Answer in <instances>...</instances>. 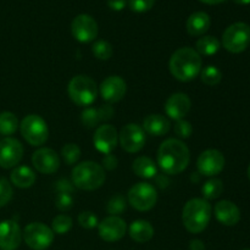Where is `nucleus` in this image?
I'll list each match as a JSON object with an SVG mask.
<instances>
[{"instance_id":"obj_1","label":"nucleus","mask_w":250,"mask_h":250,"mask_svg":"<svg viewBox=\"0 0 250 250\" xmlns=\"http://www.w3.org/2000/svg\"><path fill=\"white\" fill-rule=\"evenodd\" d=\"M190 153L181 139L168 138L160 144L158 150V165L166 175H178L188 167Z\"/></svg>"},{"instance_id":"obj_2","label":"nucleus","mask_w":250,"mask_h":250,"mask_svg":"<svg viewBox=\"0 0 250 250\" xmlns=\"http://www.w3.org/2000/svg\"><path fill=\"white\" fill-rule=\"evenodd\" d=\"M203 67L202 56L195 49L190 46H183L177 49L171 55L168 68L176 80L181 82L193 81L200 73Z\"/></svg>"},{"instance_id":"obj_3","label":"nucleus","mask_w":250,"mask_h":250,"mask_svg":"<svg viewBox=\"0 0 250 250\" xmlns=\"http://www.w3.org/2000/svg\"><path fill=\"white\" fill-rule=\"evenodd\" d=\"M211 219V205L203 198L188 200L182 210V221L186 229L193 234L204 231Z\"/></svg>"},{"instance_id":"obj_4","label":"nucleus","mask_w":250,"mask_h":250,"mask_svg":"<svg viewBox=\"0 0 250 250\" xmlns=\"http://www.w3.org/2000/svg\"><path fill=\"white\" fill-rule=\"evenodd\" d=\"M72 183L82 190H94L104 185L106 176L102 165L94 161H83L73 167Z\"/></svg>"},{"instance_id":"obj_5","label":"nucleus","mask_w":250,"mask_h":250,"mask_svg":"<svg viewBox=\"0 0 250 250\" xmlns=\"http://www.w3.org/2000/svg\"><path fill=\"white\" fill-rule=\"evenodd\" d=\"M67 93L70 99L78 106H90L97 100L98 85L89 76L77 75L68 83Z\"/></svg>"},{"instance_id":"obj_6","label":"nucleus","mask_w":250,"mask_h":250,"mask_svg":"<svg viewBox=\"0 0 250 250\" xmlns=\"http://www.w3.org/2000/svg\"><path fill=\"white\" fill-rule=\"evenodd\" d=\"M20 131L24 141L32 146H41L48 141V125L39 115L31 114L23 117L20 124Z\"/></svg>"},{"instance_id":"obj_7","label":"nucleus","mask_w":250,"mask_h":250,"mask_svg":"<svg viewBox=\"0 0 250 250\" xmlns=\"http://www.w3.org/2000/svg\"><path fill=\"white\" fill-rule=\"evenodd\" d=\"M250 44V26L244 22H236L225 29L222 34V45L227 51L239 54Z\"/></svg>"},{"instance_id":"obj_8","label":"nucleus","mask_w":250,"mask_h":250,"mask_svg":"<svg viewBox=\"0 0 250 250\" xmlns=\"http://www.w3.org/2000/svg\"><path fill=\"white\" fill-rule=\"evenodd\" d=\"M54 232L43 222H32L24 227L22 238L32 250H45L53 244Z\"/></svg>"},{"instance_id":"obj_9","label":"nucleus","mask_w":250,"mask_h":250,"mask_svg":"<svg viewBox=\"0 0 250 250\" xmlns=\"http://www.w3.org/2000/svg\"><path fill=\"white\" fill-rule=\"evenodd\" d=\"M127 199L131 207L138 211H149L158 202V193L150 183L139 182L131 187Z\"/></svg>"},{"instance_id":"obj_10","label":"nucleus","mask_w":250,"mask_h":250,"mask_svg":"<svg viewBox=\"0 0 250 250\" xmlns=\"http://www.w3.org/2000/svg\"><path fill=\"white\" fill-rule=\"evenodd\" d=\"M224 154L217 149H208L203 151L197 160V167L199 175L205 176V177H214L222 172L225 168Z\"/></svg>"},{"instance_id":"obj_11","label":"nucleus","mask_w":250,"mask_h":250,"mask_svg":"<svg viewBox=\"0 0 250 250\" xmlns=\"http://www.w3.org/2000/svg\"><path fill=\"white\" fill-rule=\"evenodd\" d=\"M119 142L121 148L127 153H138L146 144V132L137 124H128L120 131Z\"/></svg>"},{"instance_id":"obj_12","label":"nucleus","mask_w":250,"mask_h":250,"mask_svg":"<svg viewBox=\"0 0 250 250\" xmlns=\"http://www.w3.org/2000/svg\"><path fill=\"white\" fill-rule=\"evenodd\" d=\"M98 23L92 16L87 14H81L73 19L71 24V32L76 41L80 43H90L98 36Z\"/></svg>"},{"instance_id":"obj_13","label":"nucleus","mask_w":250,"mask_h":250,"mask_svg":"<svg viewBox=\"0 0 250 250\" xmlns=\"http://www.w3.org/2000/svg\"><path fill=\"white\" fill-rule=\"evenodd\" d=\"M23 158V146L12 137H5L0 141V167H16Z\"/></svg>"},{"instance_id":"obj_14","label":"nucleus","mask_w":250,"mask_h":250,"mask_svg":"<svg viewBox=\"0 0 250 250\" xmlns=\"http://www.w3.org/2000/svg\"><path fill=\"white\" fill-rule=\"evenodd\" d=\"M60 156L50 148H41L32 155V164L38 172L53 175L60 167Z\"/></svg>"},{"instance_id":"obj_15","label":"nucleus","mask_w":250,"mask_h":250,"mask_svg":"<svg viewBox=\"0 0 250 250\" xmlns=\"http://www.w3.org/2000/svg\"><path fill=\"white\" fill-rule=\"evenodd\" d=\"M117 142H119V133L111 125L104 124L102 126H98V128L95 129L93 143L100 153L105 155L112 153V150L117 146Z\"/></svg>"},{"instance_id":"obj_16","label":"nucleus","mask_w":250,"mask_h":250,"mask_svg":"<svg viewBox=\"0 0 250 250\" xmlns=\"http://www.w3.org/2000/svg\"><path fill=\"white\" fill-rule=\"evenodd\" d=\"M98 231L105 242H117L126 234L127 225L120 216H107L98 225Z\"/></svg>"},{"instance_id":"obj_17","label":"nucleus","mask_w":250,"mask_h":250,"mask_svg":"<svg viewBox=\"0 0 250 250\" xmlns=\"http://www.w3.org/2000/svg\"><path fill=\"white\" fill-rule=\"evenodd\" d=\"M100 95L109 104L120 102L126 95L127 84L120 76H109L100 84Z\"/></svg>"},{"instance_id":"obj_18","label":"nucleus","mask_w":250,"mask_h":250,"mask_svg":"<svg viewBox=\"0 0 250 250\" xmlns=\"http://www.w3.org/2000/svg\"><path fill=\"white\" fill-rule=\"evenodd\" d=\"M22 241V231L14 220L0 222V249L16 250Z\"/></svg>"},{"instance_id":"obj_19","label":"nucleus","mask_w":250,"mask_h":250,"mask_svg":"<svg viewBox=\"0 0 250 250\" xmlns=\"http://www.w3.org/2000/svg\"><path fill=\"white\" fill-rule=\"evenodd\" d=\"M190 106H192V102L186 93H175L166 100L165 112L170 119L178 121L187 116Z\"/></svg>"},{"instance_id":"obj_20","label":"nucleus","mask_w":250,"mask_h":250,"mask_svg":"<svg viewBox=\"0 0 250 250\" xmlns=\"http://www.w3.org/2000/svg\"><path fill=\"white\" fill-rule=\"evenodd\" d=\"M214 214L217 221L224 226H234L241 220L238 207L231 200H221L214 208Z\"/></svg>"},{"instance_id":"obj_21","label":"nucleus","mask_w":250,"mask_h":250,"mask_svg":"<svg viewBox=\"0 0 250 250\" xmlns=\"http://www.w3.org/2000/svg\"><path fill=\"white\" fill-rule=\"evenodd\" d=\"M142 128L144 129V132L150 134V136L161 137L168 133V131L171 129V122L164 115H148L143 120V126H142Z\"/></svg>"},{"instance_id":"obj_22","label":"nucleus","mask_w":250,"mask_h":250,"mask_svg":"<svg viewBox=\"0 0 250 250\" xmlns=\"http://www.w3.org/2000/svg\"><path fill=\"white\" fill-rule=\"evenodd\" d=\"M211 24V20L210 16L204 11H197L193 12L187 20V32L189 36L192 37H200L204 33H207L208 29L210 28Z\"/></svg>"},{"instance_id":"obj_23","label":"nucleus","mask_w":250,"mask_h":250,"mask_svg":"<svg viewBox=\"0 0 250 250\" xmlns=\"http://www.w3.org/2000/svg\"><path fill=\"white\" fill-rule=\"evenodd\" d=\"M10 180L14 186H16L17 188H22V189H26V188L32 187L34 185L37 180L36 172L32 170L29 166H16V167L12 170L11 175H10Z\"/></svg>"},{"instance_id":"obj_24","label":"nucleus","mask_w":250,"mask_h":250,"mask_svg":"<svg viewBox=\"0 0 250 250\" xmlns=\"http://www.w3.org/2000/svg\"><path fill=\"white\" fill-rule=\"evenodd\" d=\"M129 236L137 243H146L154 236V227L146 220H136L129 226Z\"/></svg>"},{"instance_id":"obj_25","label":"nucleus","mask_w":250,"mask_h":250,"mask_svg":"<svg viewBox=\"0 0 250 250\" xmlns=\"http://www.w3.org/2000/svg\"><path fill=\"white\" fill-rule=\"evenodd\" d=\"M134 173H136L138 177L146 178H154L158 175V167H156V164L151 160L148 156H138L136 160L133 161V165H132Z\"/></svg>"},{"instance_id":"obj_26","label":"nucleus","mask_w":250,"mask_h":250,"mask_svg":"<svg viewBox=\"0 0 250 250\" xmlns=\"http://www.w3.org/2000/svg\"><path fill=\"white\" fill-rule=\"evenodd\" d=\"M220 46H221V43L216 37L203 36L202 38L198 39L197 44H195V48H197L195 50L200 56H211L220 50Z\"/></svg>"},{"instance_id":"obj_27","label":"nucleus","mask_w":250,"mask_h":250,"mask_svg":"<svg viewBox=\"0 0 250 250\" xmlns=\"http://www.w3.org/2000/svg\"><path fill=\"white\" fill-rule=\"evenodd\" d=\"M20 127L19 119L15 114L10 111H4L0 114V134L11 136Z\"/></svg>"},{"instance_id":"obj_28","label":"nucleus","mask_w":250,"mask_h":250,"mask_svg":"<svg viewBox=\"0 0 250 250\" xmlns=\"http://www.w3.org/2000/svg\"><path fill=\"white\" fill-rule=\"evenodd\" d=\"M224 192V183L220 178H214L207 181L202 187L203 199L205 200H214L217 199Z\"/></svg>"},{"instance_id":"obj_29","label":"nucleus","mask_w":250,"mask_h":250,"mask_svg":"<svg viewBox=\"0 0 250 250\" xmlns=\"http://www.w3.org/2000/svg\"><path fill=\"white\" fill-rule=\"evenodd\" d=\"M200 80H202L204 84L214 87V85H217L221 82L222 72L216 66L209 65L200 71Z\"/></svg>"},{"instance_id":"obj_30","label":"nucleus","mask_w":250,"mask_h":250,"mask_svg":"<svg viewBox=\"0 0 250 250\" xmlns=\"http://www.w3.org/2000/svg\"><path fill=\"white\" fill-rule=\"evenodd\" d=\"M73 221L68 215L61 214L54 217L53 224H51V229L54 233L58 234H66L71 229H72Z\"/></svg>"},{"instance_id":"obj_31","label":"nucleus","mask_w":250,"mask_h":250,"mask_svg":"<svg viewBox=\"0 0 250 250\" xmlns=\"http://www.w3.org/2000/svg\"><path fill=\"white\" fill-rule=\"evenodd\" d=\"M127 209V202L122 194H116L107 202L106 211L110 216H119Z\"/></svg>"},{"instance_id":"obj_32","label":"nucleus","mask_w":250,"mask_h":250,"mask_svg":"<svg viewBox=\"0 0 250 250\" xmlns=\"http://www.w3.org/2000/svg\"><path fill=\"white\" fill-rule=\"evenodd\" d=\"M92 51L95 58L99 59V60L106 61L112 56L114 49H112V45L107 41H97L93 44Z\"/></svg>"},{"instance_id":"obj_33","label":"nucleus","mask_w":250,"mask_h":250,"mask_svg":"<svg viewBox=\"0 0 250 250\" xmlns=\"http://www.w3.org/2000/svg\"><path fill=\"white\" fill-rule=\"evenodd\" d=\"M61 155H62V159L67 165H75L81 158V149L77 144H65L61 149Z\"/></svg>"},{"instance_id":"obj_34","label":"nucleus","mask_w":250,"mask_h":250,"mask_svg":"<svg viewBox=\"0 0 250 250\" xmlns=\"http://www.w3.org/2000/svg\"><path fill=\"white\" fill-rule=\"evenodd\" d=\"M81 120H82V124L87 128H93V127L98 126L99 122H102L100 121L99 111H98V109H94V107H85L82 111Z\"/></svg>"},{"instance_id":"obj_35","label":"nucleus","mask_w":250,"mask_h":250,"mask_svg":"<svg viewBox=\"0 0 250 250\" xmlns=\"http://www.w3.org/2000/svg\"><path fill=\"white\" fill-rule=\"evenodd\" d=\"M78 224H80V226H82L83 229H92L98 227L99 222H98V217L94 212L83 211L78 215Z\"/></svg>"},{"instance_id":"obj_36","label":"nucleus","mask_w":250,"mask_h":250,"mask_svg":"<svg viewBox=\"0 0 250 250\" xmlns=\"http://www.w3.org/2000/svg\"><path fill=\"white\" fill-rule=\"evenodd\" d=\"M14 190L6 178H0V208L5 207L11 200Z\"/></svg>"},{"instance_id":"obj_37","label":"nucleus","mask_w":250,"mask_h":250,"mask_svg":"<svg viewBox=\"0 0 250 250\" xmlns=\"http://www.w3.org/2000/svg\"><path fill=\"white\" fill-rule=\"evenodd\" d=\"M173 131H175L176 136L180 137V138L182 139H186L190 137V134H192L193 132V127L192 125H190V122L186 121V120L183 119L176 121V125L173 126Z\"/></svg>"},{"instance_id":"obj_38","label":"nucleus","mask_w":250,"mask_h":250,"mask_svg":"<svg viewBox=\"0 0 250 250\" xmlns=\"http://www.w3.org/2000/svg\"><path fill=\"white\" fill-rule=\"evenodd\" d=\"M55 207L60 211L65 212L72 209L73 207V198L68 193H59L55 199Z\"/></svg>"},{"instance_id":"obj_39","label":"nucleus","mask_w":250,"mask_h":250,"mask_svg":"<svg viewBox=\"0 0 250 250\" xmlns=\"http://www.w3.org/2000/svg\"><path fill=\"white\" fill-rule=\"evenodd\" d=\"M155 4V0H128L129 9L138 14L149 11Z\"/></svg>"},{"instance_id":"obj_40","label":"nucleus","mask_w":250,"mask_h":250,"mask_svg":"<svg viewBox=\"0 0 250 250\" xmlns=\"http://www.w3.org/2000/svg\"><path fill=\"white\" fill-rule=\"evenodd\" d=\"M55 188L58 189L59 193H68V194H72L73 189V183L70 182L68 180H65V178H61L58 182L55 183Z\"/></svg>"},{"instance_id":"obj_41","label":"nucleus","mask_w":250,"mask_h":250,"mask_svg":"<svg viewBox=\"0 0 250 250\" xmlns=\"http://www.w3.org/2000/svg\"><path fill=\"white\" fill-rule=\"evenodd\" d=\"M117 164H119V160H117L116 156L112 153L106 154V155L103 158V168H106V170H115L117 167Z\"/></svg>"},{"instance_id":"obj_42","label":"nucleus","mask_w":250,"mask_h":250,"mask_svg":"<svg viewBox=\"0 0 250 250\" xmlns=\"http://www.w3.org/2000/svg\"><path fill=\"white\" fill-rule=\"evenodd\" d=\"M98 111H99L100 121H109L114 116V109H112V106L110 104L103 105L102 107L98 109Z\"/></svg>"},{"instance_id":"obj_43","label":"nucleus","mask_w":250,"mask_h":250,"mask_svg":"<svg viewBox=\"0 0 250 250\" xmlns=\"http://www.w3.org/2000/svg\"><path fill=\"white\" fill-rule=\"evenodd\" d=\"M127 0H107V6L114 11H121L126 7Z\"/></svg>"},{"instance_id":"obj_44","label":"nucleus","mask_w":250,"mask_h":250,"mask_svg":"<svg viewBox=\"0 0 250 250\" xmlns=\"http://www.w3.org/2000/svg\"><path fill=\"white\" fill-rule=\"evenodd\" d=\"M189 250H205V246L200 239H193L189 243Z\"/></svg>"},{"instance_id":"obj_45","label":"nucleus","mask_w":250,"mask_h":250,"mask_svg":"<svg viewBox=\"0 0 250 250\" xmlns=\"http://www.w3.org/2000/svg\"><path fill=\"white\" fill-rule=\"evenodd\" d=\"M156 177V183L159 185V187L164 188V187H167V185L170 183V181H168V178L166 177V176L161 175V176H155Z\"/></svg>"},{"instance_id":"obj_46","label":"nucleus","mask_w":250,"mask_h":250,"mask_svg":"<svg viewBox=\"0 0 250 250\" xmlns=\"http://www.w3.org/2000/svg\"><path fill=\"white\" fill-rule=\"evenodd\" d=\"M199 1L204 2V4H208V5H217L224 2L225 0H199Z\"/></svg>"},{"instance_id":"obj_47","label":"nucleus","mask_w":250,"mask_h":250,"mask_svg":"<svg viewBox=\"0 0 250 250\" xmlns=\"http://www.w3.org/2000/svg\"><path fill=\"white\" fill-rule=\"evenodd\" d=\"M236 4H239V5H248L250 4V0H233Z\"/></svg>"},{"instance_id":"obj_48","label":"nucleus","mask_w":250,"mask_h":250,"mask_svg":"<svg viewBox=\"0 0 250 250\" xmlns=\"http://www.w3.org/2000/svg\"><path fill=\"white\" fill-rule=\"evenodd\" d=\"M248 178H249V181H250V165H249V167H248Z\"/></svg>"},{"instance_id":"obj_49","label":"nucleus","mask_w":250,"mask_h":250,"mask_svg":"<svg viewBox=\"0 0 250 250\" xmlns=\"http://www.w3.org/2000/svg\"><path fill=\"white\" fill-rule=\"evenodd\" d=\"M242 250H250L249 248H246V249H242Z\"/></svg>"}]
</instances>
